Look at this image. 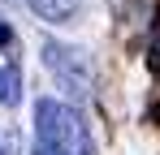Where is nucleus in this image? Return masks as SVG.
Instances as JSON below:
<instances>
[{
  "label": "nucleus",
  "mask_w": 160,
  "mask_h": 155,
  "mask_svg": "<svg viewBox=\"0 0 160 155\" xmlns=\"http://www.w3.org/2000/svg\"><path fill=\"white\" fill-rule=\"evenodd\" d=\"M152 69L160 73V30H156V39H152Z\"/></svg>",
  "instance_id": "5"
},
{
  "label": "nucleus",
  "mask_w": 160,
  "mask_h": 155,
  "mask_svg": "<svg viewBox=\"0 0 160 155\" xmlns=\"http://www.w3.org/2000/svg\"><path fill=\"white\" fill-rule=\"evenodd\" d=\"M43 60H48V69H52L69 91H78L87 95V86H91V65H87V56L78 48H65V43H48L43 48Z\"/></svg>",
  "instance_id": "2"
},
{
  "label": "nucleus",
  "mask_w": 160,
  "mask_h": 155,
  "mask_svg": "<svg viewBox=\"0 0 160 155\" xmlns=\"http://www.w3.org/2000/svg\"><path fill=\"white\" fill-rule=\"evenodd\" d=\"M22 99V69L13 60H0V103H18Z\"/></svg>",
  "instance_id": "3"
},
{
  "label": "nucleus",
  "mask_w": 160,
  "mask_h": 155,
  "mask_svg": "<svg viewBox=\"0 0 160 155\" xmlns=\"http://www.w3.org/2000/svg\"><path fill=\"white\" fill-rule=\"evenodd\" d=\"M30 9L39 17H48V22H69L78 13V0H30Z\"/></svg>",
  "instance_id": "4"
},
{
  "label": "nucleus",
  "mask_w": 160,
  "mask_h": 155,
  "mask_svg": "<svg viewBox=\"0 0 160 155\" xmlns=\"http://www.w3.org/2000/svg\"><path fill=\"white\" fill-rule=\"evenodd\" d=\"M0 155H4V151H0Z\"/></svg>",
  "instance_id": "8"
},
{
  "label": "nucleus",
  "mask_w": 160,
  "mask_h": 155,
  "mask_svg": "<svg viewBox=\"0 0 160 155\" xmlns=\"http://www.w3.org/2000/svg\"><path fill=\"white\" fill-rule=\"evenodd\" d=\"M35 155H52V151H48V147H35Z\"/></svg>",
  "instance_id": "7"
},
{
  "label": "nucleus",
  "mask_w": 160,
  "mask_h": 155,
  "mask_svg": "<svg viewBox=\"0 0 160 155\" xmlns=\"http://www.w3.org/2000/svg\"><path fill=\"white\" fill-rule=\"evenodd\" d=\"M9 39H13V30H9V26L0 22V48H4V43H9Z\"/></svg>",
  "instance_id": "6"
},
{
  "label": "nucleus",
  "mask_w": 160,
  "mask_h": 155,
  "mask_svg": "<svg viewBox=\"0 0 160 155\" xmlns=\"http://www.w3.org/2000/svg\"><path fill=\"white\" fill-rule=\"evenodd\" d=\"M35 129H39V147H48L52 155H95L87 121L61 99H43L35 108Z\"/></svg>",
  "instance_id": "1"
}]
</instances>
